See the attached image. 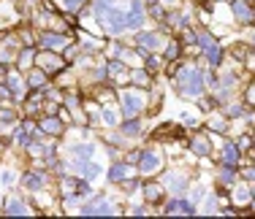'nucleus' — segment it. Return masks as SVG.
<instances>
[{"label":"nucleus","instance_id":"1","mask_svg":"<svg viewBox=\"0 0 255 219\" xmlns=\"http://www.w3.org/2000/svg\"><path fill=\"white\" fill-rule=\"evenodd\" d=\"M177 84H179V92L185 97H198L204 92V78L198 68H193V65H187V68H182L177 73Z\"/></svg>","mask_w":255,"mask_h":219},{"label":"nucleus","instance_id":"2","mask_svg":"<svg viewBox=\"0 0 255 219\" xmlns=\"http://www.w3.org/2000/svg\"><path fill=\"white\" fill-rule=\"evenodd\" d=\"M98 19H101V24H103V30H106V33H112V35L123 33V30L128 27V14H123V11H117V8L101 11Z\"/></svg>","mask_w":255,"mask_h":219},{"label":"nucleus","instance_id":"3","mask_svg":"<svg viewBox=\"0 0 255 219\" xmlns=\"http://www.w3.org/2000/svg\"><path fill=\"white\" fill-rule=\"evenodd\" d=\"M35 63H38V68L44 71L46 76H54V73H60V71L65 68V60L57 57V54L49 52V49H44V52L38 54V60H35Z\"/></svg>","mask_w":255,"mask_h":219},{"label":"nucleus","instance_id":"4","mask_svg":"<svg viewBox=\"0 0 255 219\" xmlns=\"http://www.w3.org/2000/svg\"><path fill=\"white\" fill-rule=\"evenodd\" d=\"M123 111H125V117L130 119V117H136L138 111H144V97L138 95V92H123Z\"/></svg>","mask_w":255,"mask_h":219},{"label":"nucleus","instance_id":"5","mask_svg":"<svg viewBox=\"0 0 255 219\" xmlns=\"http://www.w3.org/2000/svg\"><path fill=\"white\" fill-rule=\"evenodd\" d=\"M160 154H155V151H141V160H138V170H141L144 176H152L160 170Z\"/></svg>","mask_w":255,"mask_h":219},{"label":"nucleus","instance_id":"6","mask_svg":"<svg viewBox=\"0 0 255 219\" xmlns=\"http://www.w3.org/2000/svg\"><path fill=\"white\" fill-rule=\"evenodd\" d=\"M38 44L44 49H49V52H60V49H68V38H63L60 33H41Z\"/></svg>","mask_w":255,"mask_h":219},{"label":"nucleus","instance_id":"7","mask_svg":"<svg viewBox=\"0 0 255 219\" xmlns=\"http://www.w3.org/2000/svg\"><path fill=\"white\" fill-rule=\"evenodd\" d=\"M234 16L242 24H250L255 19V11L250 8V3H247V0H234Z\"/></svg>","mask_w":255,"mask_h":219},{"label":"nucleus","instance_id":"8","mask_svg":"<svg viewBox=\"0 0 255 219\" xmlns=\"http://www.w3.org/2000/svg\"><path fill=\"white\" fill-rule=\"evenodd\" d=\"M239 157H242V149H239V146H236V144H226V146H223V165H239Z\"/></svg>","mask_w":255,"mask_h":219},{"label":"nucleus","instance_id":"9","mask_svg":"<svg viewBox=\"0 0 255 219\" xmlns=\"http://www.w3.org/2000/svg\"><path fill=\"white\" fill-rule=\"evenodd\" d=\"M193 211H196L193 200H171L166 206V214H193Z\"/></svg>","mask_w":255,"mask_h":219},{"label":"nucleus","instance_id":"10","mask_svg":"<svg viewBox=\"0 0 255 219\" xmlns=\"http://www.w3.org/2000/svg\"><path fill=\"white\" fill-rule=\"evenodd\" d=\"M38 130L41 133H49V136H60L63 133V117H46V119H41V125H38Z\"/></svg>","mask_w":255,"mask_h":219},{"label":"nucleus","instance_id":"11","mask_svg":"<svg viewBox=\"0 0 255 219\" xmlns=\"http://www.w3.org/2000/svg\"><path fill=\"white\" fill-rule=\"evenodd\" d=\"M109 211H114V209H112V203H109L106 198H101V200H95V203L84 206L82 214H109Z\"/></svg>","mask_w":255,"mask_h":219},{"label":"nucleus","instance_id":"12","mask_svg":"<svg viewBox=\"0 0 255 219\" xmlns=\"http://www.w3.org/2000/svg\"><path fill=\"white\" fill-rule=\"evenodd\" d=\"M138 46H141V52H152V49H157L160 46V38H157V33H138Z\"/></svg>","mask_w":255,"mask_h":219},{"label":"nucleus","instance_id":"13","mask_svg":"<svg viewBox=\"0 0 255 219\" xmlns=\"http://www.w3.org/2000/svg\"><path fill=\"white\" fill-rule=\"evenodd\" d=\"M144 195H147L149 203H160L163 200V187L157 184V181H147V184H144Z\"/></svg>","mask_w":255,"mask_h":219},{"label":"nucleus","instance_id":"14","mask_svg":"<svg viewBox=\"0 0 255 219\" xmlns=\"http://www.w3.org/2000/svg\"><path fill=\"white\" fill-rule=\"evenodd\" d=\"M190 149H193V154H198V157H206V154H209V138H204V136H196V138H193V141H190Z\"/></svg>","mask_w":255,"mask_h":219},{"label":"nucleus","instance_id":"15","mask_svg":"<svg viewBox=\"0 0 255 219\" xmlns=\"http://www.w3.org/2000/svg\"><path fill=\"white\" fill-rule=\"evenodd\" d=\"M141 22H144V5L136 0V3L130 5V16H128V27H138Z\"/></svg>","mask_w":255,"mask_h":219},{"label":"nucleus","instance_id":"16","mask_svg":"<svg viewBox=\"0 0 255 219\" xmlns=\"http://www.w3.org/2000/svg\"><path fill=\"white\" fill-rule=\"evenodd\" d=\"M128 176H130V168H128V162H117V165L109 170V179H112V181H125Z\"/></svg>","mask_w":255,"mask_h":219},{"label":"nucleus","instance_id":"17","mask_svg":"<svg viewBox=\"0 0 255 219\" xmlns=\"http://www.w3.org/2000/svg\"><path fill=\"white\" fill-rule=\"evenodd\" d=\"M206 60H209V65L212 68H217V65H220V60H223V49H220V44H212L209 49H206Z\"/></svg>","mask_w":255,"mask_h":219},{"label":"nucleus","instance_id":"18","mask_svg":"<svg viewBox=\"0 0 255 219\" xmlns=\"http://www.w3.org/2000/svg\"><path fill=\"white\" fill-rule=\"evenodd\" d=\"M44 184H46L44 173H27L25 176V187H27V190H41Z\"/></svg>","mask_w":255,"mask_h":219},{"label":"nucleus","instance_id":"19","mask_svg":"<svg viewBox=\"0 0 255 219\" xmlns=\"http://www.w3.org/2000/svg\"><path fill=\"white\" fill-rule=\"evenodd\" d=\"M168 187H171L174 192H182L187 187V179L182 173H168Z\"/></svg>","mask_w":255,"mask_h":219},{"label":"nucleus","instance_id":"20","mask_svg":"<svg viewBox=\"0 0 255 219\" xmlns=\"http://www.w3.org/2000/svg\"><path fill=\"white\" fill-rule=\"evenodd\" d=\"M130 81L136 84V87H149V71H133L130 73Z\"/></svg>","mask_w":255,"mask_h":219},{"label":"nucleus","instance_id":"21","mask_svg":"<svg viewBox=\"0 0 255 219\" xmlns=\"http://www.w3.org/2000/svg\"><path fill=\"white\" fill-rule=\"evenodd\" d=\"M182 54V41H171V44L166 46V60L171 63V60H179Z\"/></svg>","mask_w":255,"mask_h":219},{"label":"nucleus","instance_id":"22","mask_svg":"<svg viewBox=\"0 0 255 219\" xmlns=\"http://www.w3.org/2000/svg\"><path fill=\"white\" fill-rule=\"evenodd\" d=\"M22 87H25V81H22L16 73H11V76H8V89H11L16 97H22Z\"/></svg>","mask_w":255,"mask_h":219},{"label":"nucleus","instance_id":"23","mask_svg":"<svg viewBox=\"0 0 255 219\" xmlns=\"http://www.w3.org/2000/svg\"><path fill=\"white\" fill-rule=\"evenodd\" d=\"M138 130H141V122H138L136 117H130V119L123 125V133H125V136H138Z\"/></svg>","mask_w":255,"mask_h":219},{"label":"nucleus","instance_id":"24","mask_svg":"<svg viewBox=\"0 0 255 219\" xmlns=\"http://www.w3.org/2000/svg\"><path fill=\"white\" fill-rule=\"evenodd\" d=\"M5 214H27V206L14 198V200H8V206H5Z\"/></svg>","mask_w":255,"mask_h":219},{"label":"nucleus","instance_id":"25","mask_svg":"<svg viewBox=\"0 0 255 219\" xmlns=\"http://www.w3.org/2000/svg\"><path fill=\"white\" fill-rule=\"evenodd\" d=\"M60 190L74 198V192H79V181L76 179H63V181H60Z\"/></svg>","mask_w":255,"mask_h":219},{"label":"nucleus","instance_id":"26","mask_svg":"<svg viewBox=\"0 0 255 219\" xmlns=\"http://www.w3.org/2000/svg\"><path fill=\"white\" fill-rule=\"evenodd\" d=\"M44 84H46V73L44 71H33V73H30V87H33V89L44 87Z\"/></svg>","mask_w":255,"mask_h":219},{"label":"nucleus","instance_id":"27","mask_svg":"<svg viewBox=\"0 0 255 219\" xmlns=\"http://www.w3.org/2000/svg\"><path fill=\"white\" fill-rule=\"evenodd\" d=\"M106 73H109V76H123V73H125V65L120 63V60H112V63L106 65Z\"/></svg>","mask_w":255,"mask_h":219},{"label":"nucleus","instance_id":"28","mask_svg":"<svg viewBox=\"0 0 255 219\" xmlns=\"http://www.w3.org/2000/svg\"><path fill=\"white\" fill-rule=\"evenodd\" d=\"M209 130L226 133V117H212V119H209Z\"/></svg>","mask_w":255,"mask_h":219},{"label":"nucleus","instance_id":"29","mask_svg":"<svg viewBox=\"0 0 255 219\" xmlns=\"http://www.w3.org/2000/svg\"><path fill=\"white\" fill-rule=\"evenodd\" d=\"M196 44H198V46H204V49H209L212 44H215V38H212V35L206 33V30H201V33H198V38H196Z\"/></svg>","mask_w":255,"mask_h":219},{"label":"nucleus","instance_id":"30","mask_svg":"<svg viewBox=\"0 0 255 219\" xmlns=\"http://www.w3.org/2000/svg\"><path fill=\"white\" fill-rule=\"evenodd\" d=\"M234 179H236V176H234V165H226L220 170V181H223V184H231Z\"/></svg>","mask_w":255,"mask_h":219},{"label":"nucleus","instance_id":"31","mask_svg":"<svg viewBox=\"0 0 255 219\" xmlns=\"http://www.w3.org/2000/svg\"><path fill=\"white\" fill-rule=\"evenodd\" d=\"M74 154L79 157V160H82V157L87 160V157L93 154V146H90V144H84V146H76V149H74Z\"/></svg>","mask_w":255,"mask_h":219},{"label":"nucleus","instance_id":"32","mask_svg":"<svg viewBox=\"0 0 255 219\" xmlns=\"http://www.w3.org/2000/svg\"><path fill=\"white\" fill-rule=\"evenodd\" d=\"M14 141L19 144V146H30V136L25 130H16V136H14Z\"/></svg>","mask_w":255,"mask_h":219},{"label":"nucleus","instance_id":"33","mask_svg":"<svg viewBox=\"0 0 255 219\" xmlns=\"http://www.w3.org/2000/svg\"><path fill=\"white\" fill-rule=\"evenodd\" d=\"M82 3H84V0H63V3H60V5H63L65 11H76L79 5H82Z\"/></svg>","mask_w":255,"mask_h":219},{"label":"nucleus","instance_id":"34","mask_svg":"<svg viewBox=\"0 0 255 219\" xmlns=\"http://www.w3.org/2000/svg\"><path fill=\"white\" fill-rule=\"evenodd\" d=\"M247 200H250V192H247V190L234 192V203H247Z\"/></svg>","mask_w":255,"mask_h":219},{"label":"nucleus","instance_id":"35","mask_svg":"<svg viewBox=\"0 0 255 219\" xmlns=\"http://www.w3.org/2000/svg\"><path fill=\"white\" fill-rule=\"evenodd\" d=\"M157 68H160V60L152 57V54H147V71L152 73V71H157Z\"/></svg>","mask_w":255,"mask_h":219},{"label":"nucleus","instance_id":"36","mask_svg":"<svg viewBox=\"0 0 255 219\" xmlns=\"http://www.w3.org/2000/svg\"><path fill=\"white\" fill-rule=\"evenodd\" d=\"M247 106H253L255 108V84H250V87H247Z\"/></svg>","mask_w":255,"mask_h":219},{"label":"nucleus","instance_id":"37","mask_svg":"<svg viewBox=\"0 0 255 219\" xmlns=\"http://www.w3.org/2000/svg\"><path fill=\"white\" fill-rule=\"evenodd\" d=\"M30 60H33V49L27 46L25 52H22V60H19V63H22V65H30Z\"/></svg>","mask_w":255,"mask_h":219},{"label":"nucleus","instance_id":"38","mask_svg":"<svg viewBox=\"0 0 255 219\" xmlns=\"http://www.w3.org/2000/svg\"><path fill=\"white\" fill-rule=\"evenodd\" d=\"M236 146H239V149H250V146H253V138H250V136H242Z\"/></svg>","mask_w":255,"mask_h":219},{"label":"nucleus","instance_id":"39","mask_svg":"<svg viewBox=\"0 0 255 219\" xmlns=\"http://www.w3.org/2000/svg\"><path fill=\"white\" fill-rule=\"evenodd\" d=\"M103 122H106V125H114V122H117V117H114V111H103Z\"/></svg>","mask_w":255,"mask_h":219},{"label":"nucleus","instance_id":"40","mask_svg":"<svg viewBox=\"0 0 255 219\" xmlns=\"http://www.w3.org/2000/svg\"><path fill=\"white\" fill-rule=\"evenodd\" d=\"M228 117H242V106H228Z\"/></svg>","mask_w":255,"mask_h":219},{"label":"nucleus","instance_id":"41","mask_svg":"<svg viewBox=\"0 0 255 219\" xmlns=\"http://www.w3.org/2000/svg\"><path fill=\"white\" fill-rule=\"evenodd\" d=\"M141 160V151H130V154H128V162H138Z\"/></svg>","mask_w":255,"mask_h":219},{"label":"nucleus","instance_id":"42","mask_svg":"<svg viewBox=\"0 0 255 219\" xmlns=\"http://www.w3.org/2000/svg\"><path fill=\"white\" fill-rule=\"evenodd\" d=\"M163 3H166V5H171V3H177V0H163Z\"/></svg>","mask_w":255,"mask_h":219},{"label":"nucleus","instance_id":"43","mask_svg":"<svg viewBox=\"0 0 255 219\" xmlns=\"http://www.w3.org/2000/svg\"><path fill=\"white\" fill-rule=\"evenodd\" d=\"M253 149H255V138H253Z\"/></svg>","mask_w":255,"mask_h":219}]
</instances>
